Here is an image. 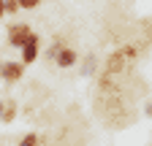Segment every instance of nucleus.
I'll return each instance as SVG.
<instances>
[{
    "label": "nucleus",
    "instance_id": "nucleus-1",
    "mask_svg": "<svg viewBox=\"0 0 152 146\" xmlns=\"http://www.w3.org/2000/svg\"><path fill=\"white\" fill-rule=\"evenodd\" d=\"M33 33H35V30H33L27 22H11L8 30H6V41H8V46H14V49L22 51L25 43L33 38Z\"/></svg>",
    "mask_w": 152,
    "mask_h": 146
},
{
    "label": "nucleus",
    "instance_id": "nucleus-2",
    "mask_svg": "<svg viewBox=\"0 0 152 146\" xmlns=\"http://www.w3.org/2000/svg\"><path fill=\"white\" fill-rule=\"evenodd\" d=\"M25 65L22 60H0V81H6V84H19L25 79Z\"/></svg>",
    "mask_w": 152,
    "mask_h": 146
},
{
    "label": "nucleus",
    "instance_id": "nucleus-3",
    "mask_svg": "<svg viewBox=\"0 0 152 146\" xmlns=\"http://www.w3.org/2000/svg\"><path fill=\"white\" fill-rule=\"evenodd\" d=\"M38 57H41V35L33 33V38H30V41L25 43V49H22V65L27 68V65L38 62Z\"/></svg>",
    "mask_w": 152,
    "mask_h": 146
},
{
    "label": "nucleus",
    "instance_id": "nucleus-4",
    "mask_svg": "<svg viewBox=\"0 0 152 146\" xmlns=\"http://www.w3.org/2000/svg\"><path fill=\"white\" fill-rule=\"evenodd\" d=\"M76 62H79V51H76L73 46H63L60 54H57V60H54L57 68H73Z\"/></svg>",
    "mask_w": 152,
    "mask_h": 146
},
{
    "label": "nucleus",
    "instance_id": "nucleus-5",
    "mask_svg": "<svg viewBox=\"0 0 152 146\" xmlns=\"http://www.w3.org/2000/svg\"><path fill=\"white\" fill-rule=\"evenodd\" d=\"M16 114H19V103L14 100V98H6V108H3V124H11L14 119H16Z\"/></svg>",
    "mask_w": 152,
    "mask_h": 146
},
{
    "label": "nucleus",
    "instance_id": "nucleus-6",
    "mask_svg": "<svg viewBox=\"0 0 152 146\" xmlns=\"http://www.w3.org/2000/svg\"><path fill=\"white\" fill-rule=\"evenodd\" d=\"M63 46H65V41H63V38H54V41L49 43V49L44 51V57L54 62V60H57V54H60V49H63Z\"/></svg>",
    "mask_w": 152,
    "mask_h": 146
},
{
    "label": "nucleus",
    "instance_id": "nucleus-7",
    "mask_svg": "<svg viewBox=\"0 0 152 146\" xmlns=\"http://www.w3.org/2000/svg\"><path fill=\"white\" fill-rule=\"evenodd\" d=\"M41 135H38L35 130H30V133H25L22 138H19V146H41Z\"/></svg>",
    "mask_w": 152,
    "mask_h": 146
},
{
    "label": "nucleus",
    "instance_id": "nucleus-8",
    "mask_svg": "<svg viewBox=\"0 0 152 146\" xmlns=\"http://www.w3.org/2000/svg\"><path fill=\"white\" fill-rule=\"evenodd\" d=\"M44 0H19V8L22 11H35V8H41Z\"/></svg>",
    "mask_w": 152,
    "mask_h": 146
},
{
    "label": "nucleus",
    "instance_id": "nucleus-9",
    "mask_svg": "<svg viewBox=\"0 0 152 146\" xmlns=\"http://www.w3.org/2000/svg\"><path fill=\"white\" fill-rule=\"evenodd\" d=\"M82 73H84V76H92V73H95V57H87L82 62Z\"/></svg>",
    "mask_w": 152,
    "mask_h": 146
},
{
    "label": "nucleus",
    "instance_id": "nucleus-10",
    "mask_svg": "<svg viewBox=\"0 0 152 146\" xmlns=\"http://www.w3.org/2000/svg\"><path fill=\"white\" fill-rule=\"evenodd\" d=\"M19 11H22V8H19V0H6V16H14Z\"/></svg>",
    "mask_w": 152,
    "mask_h": 146
},
{
    "label": "nucleus",
    "instance_id": "nucleus-11",
    "mask_svg": "<svg viewBox=\"0 0 152 146\" xmlns=\"http://www.w3.org/2000/svg\"><path fill=\"white\" fill-rule=\"evenodd\" d=\"M144 114L152 119V100H147V103H144Z\"/></svg>",
    "mask_w": 152,
    "mask_h": 146
},
{
    "label": "nucleus",
    "instance_id": "nucleus-12",
    "mask_svg": "<svg viewBox=\"0 0 152 146\" xmlns=\"http://www.w3.org/2000/svg\"><path fill=\"white\" fill-rule=\"evenodd\" d=\"M0 19H6V0H0Z\"/></svg>",
    "mask_w": 152,
    "mask_h": 146
},
{
    "label": "nucleus",
    "instance_id": "nucleus-13",
    "mask_svg": "<svg viewBox=\"0 0 152 146\" xmlns=\"http://www.w3.org/2000/svg\"><path fill=\"white\" fill-rule=\"evenodd\" d=\"M3 108H6V98H0V119H3Z\"/></svg>",
    "mask_w": 152,
    "mask_h": 146
}]
</instances>
